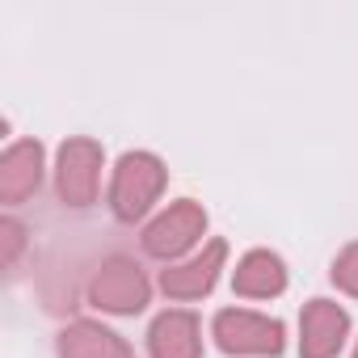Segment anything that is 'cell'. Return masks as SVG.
<instances>
[{"label": "cell", "instance_id": "6da1fadb", "mask_svg": "<svg viewBox=\"0 0 358 358\" xmlns=\"http://www.w3.org/2000/svg\"><path fill=\"white\" fill-rule=\"evenodd\" d=\"M160 186H164V164L156 156H148V152L122 156L118 177H114V211H118V220H139L156 203Z\"/></svg>", "mask_w": 358, "mask_h": 358}, {"label": "cell", "instance_id": "7a4b0ae2", "mask_svg": "<svg viewBox=\"0 0 358 358\" xmlns=\"http://www.w3.org/2000/svg\"><path fill=\"white\" fill-rule=\"evenodd\" d=\"M215 337L228 354H278L282 350V324L253 316V312H220Z\"/></svg>", "mask_w": 358, "mask_h": 358}, {"label": "cell", "instance_id": "3957f363", "mask_svg": "<svg viewBox=\"0 0 358 358\" xmlns=\"http://www.w3.org/2000/svg\"><path fill=\"white\" fill-rule=\"evenodd\" d=\"M97 173H101V148L93 139H68L64 152H59V194L72 207L93 203Z\"/></svg>", "mask_w": 358, "mask_h": 358}, {"label": "cell", "instance_id": "277c9868", "mask_svg": "<svg viewBox=\"0 0 358 358\" xmlns=\"http://www.w3.org/2000/svg\"><path fill=\"white\" fill-rule=\"evenodd\" d=\"M203 228H207V215H203L199 203H177V207H169V215H160V220L143 232V245H148V253H156V257H173V253L190 249V245L203 236Z\"/></svg>", "mask_w": 358, "mask_h": 358}, {"label": "cell", "instance_id": "5b68a950", "mask_svg": "<svg viewBox=\"0 0 358 358\" xmlns=\"http://www.w3.org/2000/svg\"><path fill=\"white\" fill-rule=\"evenodd\" d=\"M93 303L97 308H110V312H139L148 303V282H143V274L131 262L114 257L93 278Z\"/></svg>", "mask_w": 358, "mask_h": 358}, {"label": "cell", "instance_id": "8992f818", "mask_svg": "<svg viewBox=\"0 0 358 358\" xmlns=\"http://www.w3.org/2000/svg\"><path fill=\"white\" fill-rule=\"evenodd\" d=\"M299 329H303V341H299L303 358H333L345 341V312L329 299H316L303 308Z\"/></svg>", "mask_w": 358, "mask_h": 358}, {"label": "cell", "instance_id": "52a82bcc", "mask_svg": "<svg viewBox=\"0 0 358 358\" xmlns=\"http://www.w3.org/2000/svg\"><path fill=\"white\" fill-rule=\"evenodd\" d=\"M38 177H43V148L38 143H13L0 156V199L22 203L26 194H34Z\"/></svg>", "mask_w": 358, "mask_h": 358}, {"label": "cell", "instance_id": "ba28073f", "mask_svg": "<svg viewBox=\"0 0 358 358\" xmlns=\"http://www.w3.org/2000/svg\"><path fill=\"white\" fill-rule=\"evenodd\" d=\"M59 354L64 358H131V350L118 333L89 324V320H76L59 333Z\"/></svg>", "mask_w": 358, "mask_h": 358}, {"label": "cell", "instance_id": "9c48e42d", "mask_svg": "<svg viewBox=\"0 0 358 358\" xmlns=\"http://www.w3.org/2000/svg\"><path fill=\"white\" fill-rule=\"evenodd\" d=\"M152 354L156 358H199V320L190 312H164L152 324Z\"/></svg>", "mask_w": 358, "mask_h": 358}, {"label": "cell", "instance_id": "30bf717a", "mask_svg": "<svg viewBox=\"0 0 358 358\" xmlns=\"http://www.w3.org/2000/svg\"><path fill=\"white\" fill-rule=\"evenodd\" d=\"M224 241H215V245H207L203 249V257H194L190 266H177V270H164V291L169 295H177V299H194V295H203L211 282H215V274H220V266H224Z\"/></svg>", "mask_w": 358, "mask_h": 358}, {"label": "cell", "instance_id": "8fae6325", "mask_svg": "<svg viewBox=\"0 0 358 358\" xmlns=\"http://www.w3.org/2000/svg\"><path fill=\"white\" fill-rule=\"evenodd\" d=\"M287 282L282 262L274 253H249L236 270V291L241 295H278Z\"/></svg>", "mask_w": 358, "mask_h": 358}, {"label": "cell", "instance_id": "7c38bea8", "mask_svg": "<svg viewBox=\"0 0 358 358\" xmlns=\"http://www.w3.org/2000/svg\"><path fill=\"white\" fill-rule=\"evenodd\" d=\"M333 282H337L341 291L358 295V245H350V249L337 257V266H333Z\"/></svg>", "mask_w": 358, "mask_h": 358}, {"label": "cell", "instance_id": "4fadbf2b", "mask_svg": "<svg viewBox=\"0 0 358 358\" xmlns=\"http://www.w3.org/2000/svg\"><path fill=\"white\" fill-rule=\"evenodd\" d=\"M0 232H5V262H13L17 249H22V228L13 220H5V224H0Z\"/></svg>", "mask_w": 358, "mask_h": 358}, {"label": "cell", "instance_id": "5bb4252c", "mask_svg": "<svg viewBox=\"0 0 358 358\" xmlns=\"http://www.w3.org/2000/svg\"><path fill=\"white\" fill-rule=\"evenodd\" d=\"M354 358H358V354H354Z\"/></svg>", "mask_w": 358, "mask_h": 358}]
</instances>
